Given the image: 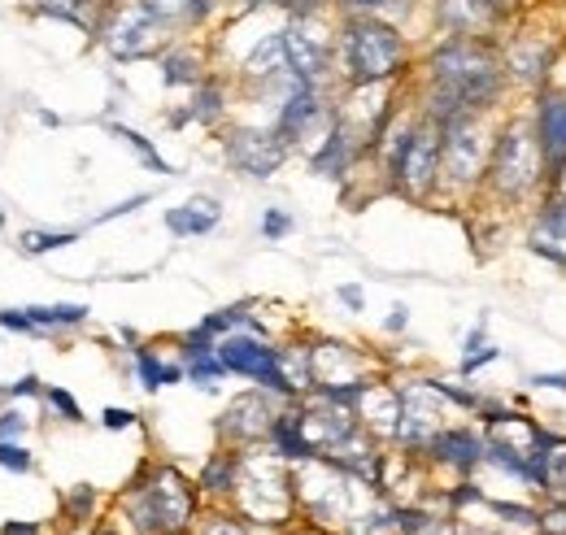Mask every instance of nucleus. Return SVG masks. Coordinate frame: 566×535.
<instances>
[{"mask_svg": "<svg viewBox=\"0 0 566 535\" xmlns=\"http://www.w3.org/2000/svg\"><path fill=\"white\" fill-rule=\"evenodd\" d=\"M427 70H431V96L423 118H431L436 127H449L462 114H484L505 87V70L493 57V49L480 40L440 44Z\"/></svg>", "mask_w": 566, "mask_h": 535, "instance_id": "1", "label": "nucleus"}, {"mask_svg": "<svg viewBox=\"0 0 566 535\" xmlns=\"http://www.w3.org/2000/svg\"><path fill=\"white\" fill-rule=\"evenodd\" d=\"M123 505H127V518H132L136 535H184L188 523H192V514H197L192 483L170 466H157L140 474L127 487Z\"/></svg>", "mask_w": 566, "mask_h": 535, "instance_id": "2", "label": "nucleus"}, {"mask_svg": "<svg viewBox=\"0 0 566 535\" xmlns=\"http://www.w3.org/2000/svg\"><path fill=\"white\" fill-rule=\"evenodd\" d=\"M545 175L549 170H545V157H541V144H536V127L510 123L493 139V157H489L484 183L501 201H523V197L545 188Z\"/></svg>", "mask_w": 566, "mask_h": 535, "instance_id": "3", "label": "nucleus"}, {"mask_svg": "<svg viewBox=\"0 0 566 535\" xmlns=\"http://www.w3.org/2000/svg\"><path fill=\"white\" fill-rule=\"evenodd\" d=\"M384 170H388L392 188H401L406 197H427L440 179V127L431 118L406 123L388 139Z\"/></svg>", "mask_w": 566, "mask_h": 535, "instance_id": "4", "label": "nucleus"}, {"mask_svg": "<svg viewBox=\"0 0 566 535\" xmlns=\"http://www.w3.org/2000/svg\"><path fill=\"white\" fill-rule=\"evenodd\" d=\"M401 66H406V40L388 22H379L370 13L349 18V27H345V70H349L357 87L384 83Z\"/></svg>", "mask_w": 566, "mask_h": 535, "instance_id": "5", "label": "nucleus"}, {"mask_svg": "<svg viewBox=\"0 0 566 535\" xmlns=\"http://www.w3.org/2000/svg\"><path fill=\"white\" fill-rule=\"evenodd\" d=\"M489 157H493V139L480 114H462L449 127H440V175L453 188H475L489 170Z\"/></svg>", "mask_w": 566, "mask_h": 535, "instance_id": "6", "label": "nucleus"}, {"mask_svg": "<svg viewBox=\"0 0 566 535\" xmlns=\"http://www.w3.org/2000/svg\"><path fill=\"white\" fill-rule=\"evenodd\" d=\"M218 357H222L227 375H244V379H253L262 392H275V397L301 392V388L287 379V370H283V353L271 348L266 339H258V335H222V339H218Z\"/></svg>", "mask_w": 566, "mask_h": 535, "instance_id": "7", "label": "nucleus"}, {"mask_svg": "<svg viewBox=\"0 0 566 535\" xmlns=\"http://www.w3.org/2000/svg\"><path fill=\"white\" fill-rule=\"evenodd\" d=\"M161 27H166V22H161L144 0H127V4L114 13V22H109L105 44H109V53H114L118 62H136V57H148V53L157 49Z\"/></svg>", "mask_w": 566, "mask_h": 535, "instance_id": "8", "label": "nucleus"}, {"mask_svg": "<svg viewBox=\"0 0 566 535\" xmlns=\"http://www.w3.org/2000/svg\"><path fill=\"white\" fill-rule=\"evenodd\" d=\"M436 466L453 470L462 479H471L475 470L489 462V436L475 431V427H440L423 449Z\"/></svg>", "mask_w": 566, "mask_h": 535, "instance_id": "9", "label": "nucleus"}, {"mask_svg": "<svg viewBox=\"0 0 566 535\" xmlns=\"http://www.w3.org/2000/svg\"><path fill=\"white\" fill-rule=\"evenodd\" d=\"M287 157V144L275 132H231L227 135V161L249 179H271Z\"/></svg>", "mask_w": 566, "mask_h": 535, "instance_id": "10", "label": "nucleus"}, {"mask_svg": "<svg viewBox=\"0 0 566 535\" xmlns=\"http://www.w3.org/2000/svg\"><path fill=\"white\" fill-rule=\"evenodd\" d=\"M536 144H541V157H545V188L566 170V92H541L536 101Z\"/></svg>", "mask_w": 566, "mask_h": 535, "instance_id": "11", "label": "nucleus"}, {"mask_svg": "<svg viewBox=\"0 0 566 535\" xmlns=\"http://www.w3.org/2000/svg\"><path fill=\"white\" fill-rule=\"evenodd\" d=\"M283 44H287V66H292V74H296L301 83H314V87H318V78L332 66V44H327V35H323L310 18H296V22L283 31Z\"/></svg>", "mask_w": 566, "mask_h": 535, "instance_id": "12", "label": "nucleus"}, {"mask_svg": "<svg viewBox=\"0 0 566 535\" xmlns=\"http://www.w3.org/2000/svg\"><path fill=\"white\" fill-rule=\"evenodd\" d=\"M527 249L566 270V192H554L541 204V213L532 218V231H527Z\"/></svg>", "mask_w": 566, "mask_h": 535, "instance_id": "13", "label": "nucleus"}, {"mask_svg": "<svg viewBox=\"0 0 566 535\" xmlns=\"http://www.w3.org/2000/svg\"><path fill=\"white\" fill-rule=\"evenodd\" d=\"M275 418H280V413H271V405H266V397L249 392V397H235V401L227 405V413H222L218 431H222L227 440H235V444H253V440L271 436Z\"/></svg>", "mask_w": 566, "mask_h": 535, "instance_id": "14", "label": "nucleus"}, {"mask_svg": "<svg viewBox=\"0 0 566 535\" xmlns=\"http://www.w3.org/2000/svg\"><path fill=\"white\" fill-rule=\"evenodd\" d=\"M318 114H323V105H318V87H314V83H301V78H287V101L280 105L275 135H280L283 144H296L301 135L314 127Z\"/></svg>", "mask_w": 566, "mask_h": 535, "instance_id": "15", "label": "nucleus"}, {"mask_svg": "<svg viewBox=\"0 0 566 535\" xmlns=\"http://www.w3.org/2000/svg\"><path fill=\"white\" fill-rule=\"evenodd\" d=\"M496 18H501V4H493V0H440V22L453 40L489 35Z\"/></svg>", "mask_w": 566, "mask_h": 535, "instance_id": "16", "label": "nucleus"}, {"mask_svg": "<svg viewBox=\"0 0 566 535\" xmlns=\"http://www.w3.org/2000/svg\"><path fill=\"white\" fill-rule=\"evenodd\" d=\"M354 153H357V135H349L345 123H336V127L327 132V139H323V148L310 157V170L323 175V179H345Z\"/></svg>", "mask_w": 566, "mask_h": 535, "instance_id": "17", "label": "nucleus"}, {"mask_svg": "<svg viewBox=\"0 0 566 535\" xmlns=\"http://www.w3.org/2000/svg\"><path fill=\"white\" fill-rule=\"evenodd\" d=\"M218 218H222V204L213 201V197H192V201H184L179 209H170L166 213V227H170V235H210L213 227H218Z\"/></svg>", "mask_w": 566, "mask_h": 535, "instance_id": "18", "label": "nucleus"}, {"mask_svg": "<svg viewBox=\"0 0 566 535\" xmlns=\"http://www.w3.org/2000/svg\"><path fill=\"white\" fill-rule=\"evenodd\" d=\"M271 440H275V453H280L283 462H314V458H318V449H314L310 436H305V418H301V409H287V413L275 418Z\"/></svg>", "mask_w": 566, "mask_h": 535, "instance_id": "19", "label": "nucleus"}, {"mask_svg": "<svg viewBox=\"0 0 566 535\" xmlns=\"http://www.w3.org/2000/svg\"><path fill=\"white\" fill-rule=\"evenodd\" d=\"M197 487L210 492V496L240 492V458L235 453H213L210 462H206V470H201V479H197Z\"/></svg>", "mask_w": 566, "mask_h": 535, "instance_id": "20", "label": "nucleus"}, {"mask_svg": "<svg viewBox=\"0 0 566 535\" xmlns=\"http://www.w3.org/2000/svg\"><path fill=\"white\" fill-rule=\"evenodd\" d=\"M27 318L35 323V332H57V327H78L87 323V305H31Z\"/></svg>", "mask_w": 566, "mask_h": 535, "instance_id": "21", "label": "nucleus"}, {"mask_svg": "<svg viewBox=\"0 0 566 535\" xmlns=\"http://www.w3.org/2000/svg\"><path fill=\"white\" fill-rule=\"evenodd\" d=\"M489 510L496 514V523H505L510 532L536 535V527H541V505H523V501H496V496H489Z\"/></svg>", "mask_w": 566, "mask_h": 535, "instance_id": "22", "label": "nucleus"}, {"mask_svg": "<svg viewBox=\"0 0 566 535\" xmlns=\"http://www.w3.org/2000/svg\"><path fill=\"white\" fill-rule=\"evenodd\" d=\"M136 375H140L144 392H157V388H166V384H179V379H184V366H166V361H157L148 348H136Z\"/></svg>", "mask_w": 566, "mask_h": 535, "instance_id": "23", "label": "nucleus"}, {"mask_svg": "<svg viewBox=\"0 0 566 535\" xmlns=\"http://www.w3.org/2000/svg\"><path fill=\"white\" fill-rule=\"evenodd\" d=\"M397 535H458L453 518H436L427 510H397Z\"/></svg>", "mask_w": 566, "mask_h": 535, "instance_id": "24", "label": "nucleus"}, {"mask_svg": "<svg viewBox=\"0 0 566 535\" xmlns=\"http://www.w3.org/2000/svg\"><path fill=\"white\" fill-rule=\"evenodd\" d=\"M161 22H179V18H188V22H197V18H206V9H210V0H144Z\"/></svg>", "mask_w": 566, "mask_h": 535, "instance_id": "25", "label": "nucleus"}, {"mask_svg": "<svg viewBox=\"0 0 566 535\" xmlns=\"http://www.w3.org/2000/svg\"><path fill=\"white\" fill-rule=\"evenodd\" d=\"M78 240V231H22V253H53Z\"/></svg>", "mask_w": 566, "mask_h": 535, "instance_id": "26", "label": "nucleus"}, {"mask_svg": "<svg viewBox=\"0 0 566 535\" xmlns=\"http://www.w3.org/2000/svg\"><path fill=\"white\" fill-rule=\"evenodd\" d=\"M109 132L118 135V139H127V144H132V148L140 153V161H144V166H153L157 175H170V166H166V161L157 157V148H153V144H148V139H144L140 132H132V127H109Z\"/></svg>", "mask_w": 566, "mask_h": 535, "instance_id": "27", "label": "nucleus"}, {"mask_svg": "<svg viewBox=\"0 0 566 535\" xmlns=\"http://www.w3.org/2000/svg\"><path fill=\"white\" fill-rule=\"evenodd\" d=\"M201 78V70H197V57L192 53H175V57H166V83L170 87H179V83H197Z\"/></svg>", "mask_w": 566, "mask_h": 535, "instance_id": "28", "label": "nucleus"}, {"mask_svg": "<svg viewBox=\"0 0 566 535\" xmlns=\"http://www.w3.org/2000/svg\"><path fill=\"white\" fill-rule=\"evenodd\" d=\"M218 101H222L218 87H201V92H197V105H192V118H197V123H218V114H222Z\"/></svg>", "mask_w": 566, "mask_h": 535, "instance_id": "29", "label": "nucleus"}, {"mask_svg": "<svg viewBox=\"0 0 566 535\" xmlns=\"http://www.w3.org/2000/svg\"><path fill=\"white\" fill-rule=\"evenodd\" d=\"M0 466L13 470V474H27L31 470V453L18 440H0Z\"/></svg>", "mask_w": 566, "mask_h": 535, "instance_id": "30", "label": "nucleus"}, {"mask_svg": "<svg viewBox=\"0 0 566 535\" xmlns=\"http://www.w3.org/2000/svg\"><path fill=\"white\" fill-rule=\"evenodd\" d=\"M549 479H554V496H566V436L549 449Z\"/></svg>", "mask_w": 566, "mask_h": 535, "instance_id": "31", "label": "nucleus"}, {"mask_svg": "<svg viewBox=\"0 0 566 535\" xmlns=\"http://www.w3.org/2000/svg\"><path fill=\"white\" fill-rule=\"evenodd\" d=\"M44 401L53 405V409H57V413H62L66 422H83V409L74 405L71 392H62V388H44Z\"/></svg>", "mask_w": 566, "mask_h": 535, "instance_id": "32", "label": "nucleus"}, {"mask_svg": "<svg viewBox=\"0 0 566 535\" xmlns=\"http://www.w3.org/2000/svg\"><path fill=\"white\" fill-rule=\"evenodd\" d=\"M92 505H96V492H92L87 483H78L71 496H66V514H71V518H83Z\"/></svg>", "mask_w": 566, "mask_h": 535, "instance_id": "33", "label": "nucleus"}, {"mask_svg": "<svg viewBox=\"0 0 566 535\" xmlns=\"http://www.w3.org/2000/svg\"><path fill=\"white\" fill-rule=\"evenodd\" d=\"M292 231V218L283 213V209H266V218H262V235L266 240H283Z\"/></svg>", "mask_w": 566, "mask_h": 535, "instance_id": "34", "label": "nucleus"}, {"mask_svg": "<svg viewBox=\"0 0 566 535\" xmlns=\"http://www.w3.org/2000/svg\"><path fill=\"white\" fill-rule=\"evenodd\" d=\"M201 535H249V527L240 518H227V514H213L210 523L201 527Z\"/></svg>", "mask_w": 566, "mask_h": 535, "instance_id": "35", "label": "nucleus"}, {"mask_svg": "<svg viewBox=\"0 0 566 535\" xmlns=\"http://www.w3.org/2000/svg\"><path fill=\"white\" fill-rule=\"evenodd\" d=\"M489 361H496V348H493V344H484L480 353H467V357H462V379H471V375H475V370H484Z\"/></svg>", "mask_w": 566, "mask_h": 535, "instance_id": "36", "label": "nucleus"}, {"mask_svg": "<svg viewBox=\"0 0 566 535\" xmlns=\"http://www.w3.org/2000/svg\"><path fill=\"white\" fill-rule=\"evenodd\" d=\"M527 384H532V388H541V392L549 388V392H563V397H566V370H549V375L541 370V375H532Z\"/></svg>", "mask_w": 566, "mask_h": 535, "instance_id": "37", "label": "nucleus"}, {"mask_svg": "<svg viewBox=\"0 0 566 535\" xmlns=\"http://www.w3.org/2000/svg\"><path fill=\"white\" fill-rule=\"evenodd\" d=\"M101 422H105L109 431H127V427H136V413H132V409H105Z\"/></svg>", "mask_w": 566, "mask_h": 535, "instance_id": "38", "label": "nucleus"}, {"mask_svg": "<svg viewBox=\"0 0 566 535\" xmlns=\"http://www.w3.org/2000/svg\"><path fill=\"white\" fill-rule=\"evenodd\" d=\"M0 327H9V332H35V323L27 318V310H0Z\"/></svg>", "mask_w": 566, "mask_h": 535, "instance_id": "39", "label": "nucleus"}, {"mask_svg": "<svg viewBox=\"0 0 566 535\" xmlns=\"http://www.w3.org/2000/svg\"><path fill=\"white\" fill-rule=\"evenodd\" d=\"M35 392H44V388H40V379H35V375H27V379H18V384H9V388H4V401H13V397H35Z\"/></svg>", "mask_w": 566, "mask_h": 535, "instance_id": "40", "label": "nucleus"}, {"mask_svg": "<svg viewBox=\"0 0 566 535\" xmlns=\"http://www.w3.org/2000/svg\"><path fill=\"white\" fill-rule=\"evenodd\" d=\"M22 431H27V418H22V413H18V409H13V413H4V418H0V440H18V436H22Z\"/></svg>", "mask_w": 566, "mask_h": 535, "instance_id": "41", "label": "nucleus"}, {"mask_svg": "<svg viewBox=\"0 0 566 535\" xmlns=\"http://www.w3.org/2000/svg\"><path fill=\"white\" fill-rule=\"evenodd\" d=\"M140 204H148V197H132V201H123V204H114V209H105V213H101V218H96V222H109V218H123V213H136V209H140Z\"/></svg>", "mask_w": 566, "mask_h": 535, "instance_id": "42", "label": "nucleus"}, {"mask_svg": "<svg viewBox=\"0 0 566 535\" xmlns=\"http://www.w3.org/2000/svg\"><path fill=\"white\" fill-rule=\"evenodd\" d=\"M336 296H340V301H345L349 310H361V287H354V283H345V287H340Z\"/></svg>", "mask_w": 566, "mask_h": 535, "instance_id": "43", "label": "nucleus"}, {"mask_svg": "<svg viewBox=\"0 0 566 535\" xmlns=\"http://www.w3.org/2000/svg\"><path fill=\"white\" fill-rule=\"evenodd\" d=\"M406 323H410V314H406V305H397V310L388 314V332H406Z\"/></svg>", "mask_w": 566, "mask_h": 535, "instance_id": "44", "label": "nucleus"}, {"mask_svg": "<svg viewBox=\"0 0 566 535\" xmlns=\"http://www.w3.org/2000/svg\"><path fill=\"white\" fill-rule=\"evenodd\" d=\"M0 535H40V527L35 523H4Z\"/></svg>", "mask_w": 566, "mask_h": 535, "instance_id": "45", "label": "nucleus"}, {"mask_svg": "<svg viewBox=\"0 0 566 535\" xmlns=\"http://www.w3.org/2000/svg\"><path fill=\"white\" fill-rule=\"evenodd\" d=\"M345 4H349V9H361V13H375L384 0H345Z\"/></svg>", "mask_w": 566, "mask_h": 535, "instance_id": "46", "label": "nucleus"}, {"mask_svg": "<svg viewBox=\"0 0 566 535\" xmlns=\"http://www.w3.org/2000/svg\"><path fill=\"white\" fill-rule=\"evenodd\" d=\"M96 535H118V532H109V527H101V532H96Z\"/></svg>", "mask_w": 566, "mask_h": 535, "instance_id": "47", "label": "nucleus"}, {"mask_svg": "<svg viewBox=\"0 0 566 535\" xmlns=\"http://www.w3.org/2000/svg\"><path fill=\"white\" fill-rule=\"evenodd\" d=\"M493 4H501V9H505V4H510V0H493Z\"/></svg>", "mask_w": 566, "mask_h": 535, "instance_id": "48", "label": "nucleus"}, {"mask_svg": "<svg viewBox=\"0 0 566 535\" xmlns=\"http://www.w3.org/2000/svg\"><path fill=\"white\" fill-rule=\"evenodd\" d=\"M0 222H4V218H0Z\"/></svg>", "mask_w": 566, "mask_h": 535, "instance_id": "49", "label": "nucleus"}]
</instances>
